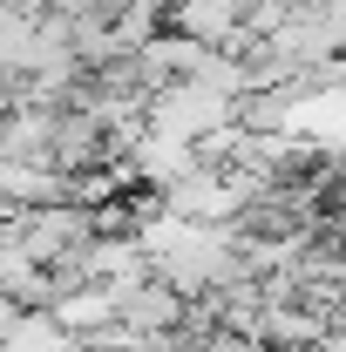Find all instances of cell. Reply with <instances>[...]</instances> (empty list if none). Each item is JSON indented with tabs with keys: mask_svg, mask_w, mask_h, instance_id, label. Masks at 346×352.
<instances>
[{
	"mask_svg": "<svg viewBox=\"0 0 346 352\" xmlns=\"http://www.w3.org/2000/svg\"><path fill=\"white\" fill-rule=\"evenodd\" d=\"M245 7L252 0H170L163 28L183 34V41H197V47H211V54H224L238 41V28H245Z\"/></svg>",
	"mask_w": 346,
	"mask_h": 352,
	"instance_id": "6da1fadb",
	"label": "cell"
},
{
	"mask_svg": "<svg viewBox=\"0 0 346 352\" xmlns=\"http://www.w3.org/2000/svg\"><path fill=\"white\" fill-rule=\"evenodd\" d=\"M54 122H61V109H7L0 116V163H41L48 170Z\"/></svg>",
	"mask_w": 346,
	"mask_h": 352,
	"instance_id": "7a4b0ae2",
	"label": "cell"
},
{
	"mask_svg": "<svg viewBox=\"0 0 346 352\" xmlns=\"http://www.w3.org/2000/svg\"><path fill=\"white\" fill-rule=\"evenodd\" d=\"M0 352H75V339L48 318V311H14L0 325Z\"/></svg>",
	"mask_w": 346,
	"mask_h": 352,
	"instance_id": "3957f363",
	"label": "cell"
}]
</instances>
